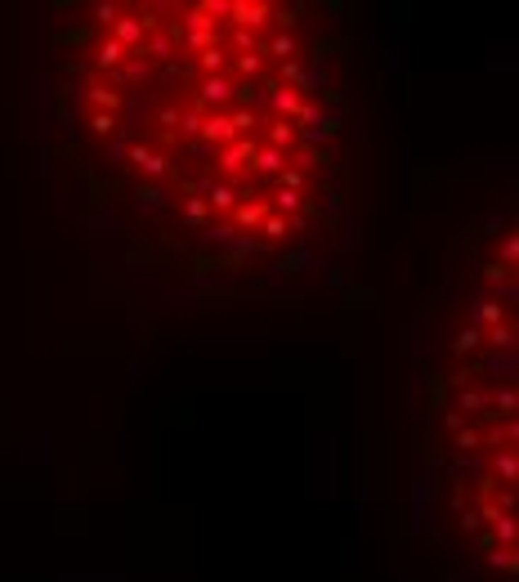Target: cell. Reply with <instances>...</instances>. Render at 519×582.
Here are the masks:
<instances>
[{"mask_svg":"<svg viewBox=\"0 0 519 582\" xmlns=\"http://www.w3.org/2000/svg\"><path fill=\"white\" fill-rule=\"evenodd\" d=\"M72 157L184 260L300 251L336 193L341 67L322 23L273 0H112L67 32Z\"/></svg>","mask_w":519,"mask_h":582,"instance_id":"obj_1","label":"cell"}]
</instances>
